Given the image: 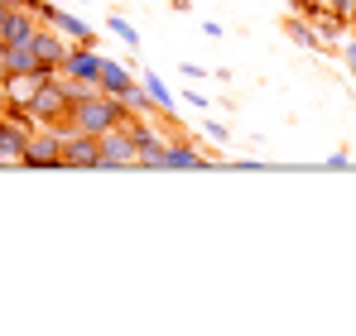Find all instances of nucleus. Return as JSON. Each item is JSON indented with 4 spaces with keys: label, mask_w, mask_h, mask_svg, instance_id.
<instances>
[{
    "label": "nucleus",
    "mask_w": 356,
    "mask_h": 336,
    "mask_svg": "<svg viewBox=\"0 0 356 336\" xmlns=\"http://www.w3.org/2000/svg\"><path fill=\"white\" fill-rule=\"evenodd\" d=\"M125 120H130V106L120 96H106V92H97V96L72 106V130H87V135H106V130H116Z\"/></svg>",
    "instance_id": "nucleus-1"
},
{
    "label": "nucleus",
    "mask_w": 356,
    "mask_h": 336,
    "mask_svg": "<svg viewBox=\"0 0 356 336\" xmlns=\"http://www.w3.org/2000/svg\"><path fill=\"white\" fill-rule=\"evenodd\" d=\"M29 111H34V120H39V130H67V125H72V101H67V92H63L58 72L34 92Z\"/></svg>",
    "instance_id": "nucleus-2"
},
{
    "label": "nucleus",
    "mask_w": 356,
    "mask_h": 336,
    "mask_svg": "<svg viewBox=\"0 0 356 336\" xmlns=\"http://www.w3.org/2000/svg\"><path fill=\"white\" fill-rule=\"evenodd\" d=\"M102 164V135L87 130H63V168H97Z\"/></svg>",
    "instance_id": "nucleus-3"
},
{
    "label": "nucleus",
    "mask_w": 356,
    "mask_h": 336,
    "mask_svg": "<svg viewBox=\"0 0 356 336\" xmlns=\"http://www.w3.org/2000/svg\"><path fill=\"white\" fill-rule=\"evenodd\" d=\"M19 164L24 168H63V130H34Z\"/></svg>",
    "instance_id": "nucleus-4"
},
{
    "label": "nucleus",
    "mask_w": 356,
    "mask_h": 336,
    "mask_svg": "<svg viewBox=\"0 0 356 336\" xmlns=\"http://www.w3.org/2000/svg\"><path fill=\"white\" fill-rule=\"evenodd\" d=\"M130 164H140V149H135L130 125L106 130V135H102V164H97V168H130Z\"/></svg>",
    "instance_id": "nucleus-5"
},
{
    "label": "nucleus",
    "mask_w": 356,
    "mask_h": 336,
    "mask_svg": "<svg viewBox=\"0 0 356 336\" xmlns=\"http://www.w3.org/2000/svg\"><path fill=\"white\" fill-rule=\"evenodd\" d=\"M58 72L97 82V72H102V53H97V44H72V49H67V58H63V67H58Z\"/></svg>",
    "instance_id": "nucleus-6"
},
{
    "label": "nucleus",
    "mask_w": 356,
    "mask_h": 336,
    "mask_svg": "<svg viewBox=\"0 0 356 336\" xmlns=\"http://www.w3.org/2000/svg\"><path fill=\"white\" fill-rule=\"evenodd\" d=\"M67 49H72V39H67V34H58L54 24L34 34V53H39V62H44V67H54V72L63 67V58H67Z\"/></svg>",
    "instance_id": "nucleus-7"
},
{
    "label": "nucleus",
    "mask_w": 356,
    "mask_h": 336,
    "mask_svg": "<svg viewBox=\"0 0 356 336\" xmlns=\"http://www.w3.org/2000/svg\"><path fill=\"white\" fill-rule=\"evenodd\" d=\"M34 34H39V15H34L29 5H15V10H10V19H5L0 44H29Z\"/></svg>",
    "instance_id": "nucleus-8"
},
{
    "label": "nucleus",
    "mask_w": 356,
    "mask_h": 336,
    "mask_svg": "<svg viewBox=\"0 0 356 336\" xmlns=\"http://www.w3.org/2000/svg\"><path fill=\"white\" fill-rule=\"evenodd\" d=\"M97 87L106 92V96H120L125 101V92L135 87V77H130V67L116 62V58H102V72H97Z\"/></svg>",
    "instance_id": "nucleus-9"
},
{
    "label": "nucleus",
    "mask_w": 356,
    "mask_h": 336,
    "mask_svg": "<svg viewBox=\"0 0 356 336\" xmlns=\"http://www.w3.org/2000/svg\"><path fill=\"white\" fill-rule=\"evenodd\" d=\"M44 62H39V53H34V39L29 44H5V77L10 72H39Z\"/></svg>",
    "instance_id": "nucleus-10"
},
{
    "label": "nucleus",
    "mask_w": 356,
    "mask_h": 336,
    "mask_svg": "<svg viewBox=\"0 0 356 336\" xmlns=\"http://www.w3.org/2000/svg\"><path fill=\"white\" fill-rule=\"evenodd\" d=\"M207 164H212V159H207V154H197L188 140H174V144L164 149V168H207Z\"/></svg>",
    "instance_id": "nucleus-11"
},
{
    "label": "nucleus",
    "mask_w": 356,
    "mask_h": 336,
    "mask_svg": "<svg viewBox=\"0 0 356 336\" xmlns=\"http://www.w3.org/2000/svg\"><path fill=\"white\" fill-rule=\"evenodd\" d=\"M54 29H58V34H67L72 44H97V29H92L87 19L67 15V10H58V15H54Z\"/></svg>",
    "instance_id": "nucleus-12"
},
{
    "label": "nucleus",
    "mask_w": 356,
    "mask_h": 336,
    "mask_svg": "<svg viewBox=\"0 0 356 336\" xmlns=\"http://www.w3.org/2000/svg\"><path fill=\"white\" fill-rule=\"evenodd\" d=\"M145 92L154 96V106H159V115H174V92H169V82L159 77V72H145Z\"/></svg>",
    "instance_id": "nucleus-13"
},
{
    "label": "nucleus",
    "mask_w": 356,
    "mask_h": 336,
    "mask_svg": "<svg viewBox=\"0 0 356 336\" xmlns=\"http://www.w3.org/2000/svg\"><path fill=\"white\" fill-rule=\"evenodd\" d=\"M289 39H294L298 49H323V34H318V24H313V19H308V15H303V19H289Z\"/></svg>",
    "instance_id": "nucleus-14"
},
{
    "label": "nucleus",
    "mask_w": 356,
    "mask_h": 336,
    "mask_svg": "<svg viewBox=\"0 0 356 336\" xmlns=\"http://www.w3.org/2000/svg\"><path fill=\"white\" fill-rule=\"evenodd\" d=\"M125 106H130V115H154L159 106H154V96L145 92V82H135L130 92H125Z\"/></svg>",
    "instance_id": "nucleus-15"
},
{
    "label": "nucleus",
    "mask_w": 356,
    "mask_h": 336,
    "mask_svg": "<svg viewBox=\"0 0 356 336\" xmlns=\"http://www.w3.org/2000/svg\"><path fill=\"white\" fill-rule=\"evenodd\" d=\"M106 29H111V34H116L120 44H130V49H135V44H140V34H135V24H130V19H125V15H111V19H106Z\"/></svg>",
    "instance_id": "nucleus-16"
},
{
    "label": "nucleus",
    "mask_w": 356,
    "mask_h": 336,
    "mask_svg": "<svg viewBox=\"0 0 356 336\" xmlns=\"http://www.w3.org/2000/svg\"><path fill=\"white\" fill-rule=\"evenodd\" d=\"M178 72H183V82H202V77H212V72H207L202 62H183Z\"/></svg>",
    "instance_id": "nucleus-17"
},
{
    "label": "nucleus",
    "mask_w": 356,
    "mask_h": 336,
    "mask_svg": "<svg viewBox=\"0 0 356 336\" xmlns=\"http://www.w3.org/2000/svg\"><path fill=\"white\" fill-rule=\"evenodd\" d=\"M207 135H212V140H217V144H227V140H232V130H227V125H222V120H207Z\"/></svg>",
    "instance_id": "nucleus-18"
},
{
    "label": "nucleus",
    "mask_w": 356,
    "mask_h": 336,
    "mask_svg": "<svg viewBox=\"0 0 356 336\" xmlns=\"http://www.w3.org/2000/svg\"><path fill=\"white\" fill-rule=\"evenodd\" d=\"M183 101H188V106H197V111H207V96H202V92H193V87L183 92Z\"/></svg>",
    "instance_id": "nucleus-19"
},
{
    "label": "nucleus",
    "mask_w": 356,
    "mask_h": 336,
    "mask_svg": "<svg viewBox=\"0 0 356 336\" xmlns=\"http://www.w3.org/2000/svg\"><path fill=\"white\" fill-rule=\"evenodd\" d=\"M342 58H347V67H352V77H356V39H347V44H342Z\"/></svg>",
    "instance_id": "nucleus-20"
},
{
    "label": "nucleus",
    "mask_w": 356,
    "mask_h": 336,
    "mask_svg": "<svg viewBox=\"0 0 356 336\" xmlns=\"http://www.w3.org/2000/svg\"><path fill=\"white\" fill-rule=\"evenodd\" d=\"M5 106H10V92H5V77H0V115H5Z\"/></svg>",
    "instance_id": "nucleus-21"
},
{
    "label": "nucleus",
    "mask_w": 356,
    "mask_h": 336,
    "mask_svg": "<svg viewBox=\"0 0 356 336\" xmlns=\"http://www.w3.org/2000/svg\"><path fill=\"white\" fill-rule=\"evenodd\" d=\"M10 10H15V5H0V34H5V19H10Z\"/></svg>",
    "instance_id": "nucleus-22"
},
{
    "label": "nucleus",
    "mask_w": 356,
    "mask_h": 336,
    "mask_svg": "<svg viewBox=\"0 0 356 336\" xmlns=\"http://www.w3.org/2000/svg\"><path fill=\"white\" fill-rule=\"evenodd\" d=\"M0 5H24V0H0Z\"/></svg>",
    "instance_id": "nucleus-23"
}]
</instances>
